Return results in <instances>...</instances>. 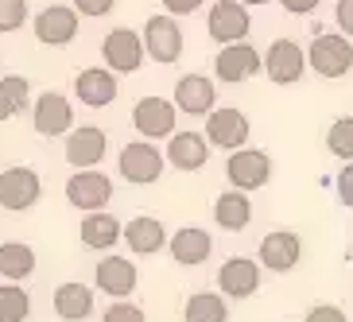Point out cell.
<instances>
[{"instance_id": "obj_1", "label": "cell", "mask_w": 353, "mask_h": 322, "mask_svg": "<svg viewBox=\"0 0 353 322\" xmlns=\"http://www.w3.org/2000/svg\"><path fill=\"white\" fill-rule=\"evenodd\" d=\"M307 63L322 78H345L353 70V43L350 35H319L307 51Z\"/></svg>"}, {"instance_id": "obj_28", "label": "cell", "mask_w": 353, "mask_h": 322, "mask_svg": "<svg viewBox=\"0 0 353 322\" xmlns=\"http://www.w3.org/2000/svg\"><path fill=\"white\" fill-rule=\"evenodd\" d=\"M225 319H229V307L218 291H198L183 307V322H225Z\"/></svg>"}, {"instance_id": "obj_31", "label": "cell", "mask_w": 353, "mask_h": 322, "mask_svg": "<svg viewBox=\"0 0 353 322\" xmlns=\"http://www.w3.org/2000/svg\"><path fill=\"white\" fill-rule=\"evenodd\" d=\"M326 148H330V156L353 163V117H338V121L326 128Z\"/></svg>"}, {"instance_id": "obj_35", "label": "cell", "mask_w": 353, "mask_h": 322, "mask_svg": "<svg viewBox=\"0 0 353 322\" xmlns=\"http://www.w3.org/2000/svg\"><path fill=\"white\" fill-rule=\"evenodd\" d=\"M338 198H342V206H350L353 210V163H345L342 171H338Z\"/></svg>"}, {"instance_id": "obj_23", "label": "cell", "mask_w": 353, "mask_h": 322, "mask_svg": "<svg viewBox=\"0 0 353 322\" xmlns=\"http://www.w3.org/2000/svg\"><path fill=\"white\" fill-rule=\"evenodd\" d=\"M94 311V291L85 283H59L54 288V314L66 322H82Z\"/></svg>"}, {"instance_id": "obj_25", "label": "cell", "mask_w": 353, "mask_h": 322, "mask_svg": "<svg viewBox=\"0 0 353 322\" xmlns=\"http://www.w3.org/2000/svg\"><path fill=\"white\" fill-rule=\"evenodd\" d=\"M82 245L85 249H113L117 241L125 237V225H121V221L113 218V214H85L82 218Z\"/></svg>"}, {"instance_id": "obj_4", "label": "cell", "mask_w": 353, "mask_h": 322, "mask_svg": "<svg viewBox=\"0 0 353 322\" xmlns=\"http://www.w3.org/2000/svg\"><path fill=\"white\" fill-rule=\"evenodd\" d=\"M43 194V183L35 175L32 167H8L4 175H0V206L12 210V214H23V210H32Z\"/></svg>"}, {"instance_id": "obj_18", "label": "cell", "mask_w": 353, "mask_h": 322, "mask_svg": "<svg viewBox=\"0 0 353 322\" xmlns=\"http://www.w3.org/2000/svg\"><path fill=\"white\" fill-rule=\"evenodd\" d=\"M105 148H109V136H105L101 128H94V125L74 128L70 140H66V159H70L74 167L90 171V167H97L105 159Z\"/></svg>"}, {"instance_id": "obj_36", "label": "cell", "mask_w": 353, "mask_h": 322, "mask_svg": "<svg viewBox=\"0 0 353 322\" xmlns=\"http://www.w3.org/2000/svg\"><path fill=\"white\" fill-rule=\"evenodd\" d=\"M113 4H117V0H74L78 16H109Z\"/></svg>"}, {"instance_id": "obj_27", "label": "cell", "mask_w": 353, "mask_h": 322, "mask_svg": "<svg viewBox=\"0 0 353 322\" xmlns=\"http://www.w3.org/2000/svg\"><path fill=\"white\" fill-rule=\"evenodd\" d=\"M35 272V252L23 241H4L0 245V276L4 280H28Z\"/></svg>"}, {"instance_id": "obj_21", "label": "cell", "mask_w": 353, "mask_h": 322, "mask_svg": "<svg viewBox=\"0 0 353 322\" xmlns=\"http://www.w3.org/2000/svg\"><path fill=\"white\" fill-rule=\"evenodd\" d=\"M97 288L105 295H113V299H125L136 288V264L128 256H105L97 264Z\"/></svg>"}, {"instance_id": "obj_16", "label": "cell", "mask_w": 353, "mask_h": 322, "mask_svg": "<svg viewBox=\"0 0 353 322\" xmlns=\"http://www.w3.org/2000/svg\"><path fill=\"white\" fill-rule=\"evenodd\" d=\"M303 256V241L291 233V229H276L260 241V264L272 272H291Z\"/></svg>"}, {"instance_id": "obj_3", "label": "cell", "mask_w": 353, "mask_h": 322, "mask_svg": "<svg viewBox=\"0 0 353 322\" xmlns=\"http://www.w3.org/2000/svg\"><path fill=\"white\" fill-rule=\"evenodd\" d=\"M225 175L229 183H233V190H260L264 183L272 179V159L268 152H260V148H241V152H233L225 163Z\"/></svg>"}, {"instance_id": "obj_34", "label": "cell", "mask_w": 353, "mask_h": 322, "mask_svg": "<svg viewBox=\"0 0 353 322\" xmlns=\"http://www.w3.org/2000/svg\"><path fill=\"white\" fill-rule=\"evenodd\" d=\"M307 322H350V319H345L342 307H334V303H322V307H311V311H307Z\"/></svg>"}, {"instance_id": "obj_8", "label": "cell", "mask_w": 353, "mask_h": 322, "mask_svg": "<svg viewBox=\"0 0 353 322\" xmlns=\"http://www.w3.org/2000/svg\"><path fill=\"white\" fill-rule=\"evenodd\" d=\"M66 198H70V206L85 210V214H101L113 198V179L101 171H78L66 183Z\"/></svg>"}, {"instance_id": "obj_38", "label": "cell", "mask_w": 353, "mask_h": 322, "mask_svg": "<svg viewBox=\"0 0 353 322\" xmlns=\"http://www.w3.org/2000/svg\"><path fill=\"white\" fill-rule=\"evenodd\" d=\"M198 4H202V0H163V8L171 12V16H190Z\"/></svg>"}, {"instance_id": "obj_7", "label": "cell", "mask_w": 353, "mask_h": 322, "mask_svg": "<svg viewBox=\"0 0 353 322\" xmlns=\"http://www.w3.org/2000/svg\"><path fill=\"white\" fill-rule=\"evenodd\" d=\"M144 47L159 66H171L183 59V32H179L175 16H152L144 23Z\"/></svg>"}, {"instance_id": "obj_24", "label": "cell", "mask_w": 353, "mask_h": 322, "mask_svg": "<svg viewBox=\"0 0 353 322\" xmlns=\"http://www.w3.org/2000/svg\"><path fill=\"white\" fill-rule=\"evenodd\" d=\"M210 249H214V241H210L206 229H198V225L179 229L175 237H171V256H175L179 264H187V268L210 260Z\"/></svg>"}, {"instance_id": "obj_17", "label": "cell", "mask_w": 353, "mask_h": 322, "mask_svg": "<svg viewBox=\"0 0 353 322\" xmlns=\"http://www.w3.org/2000/svg\"><path fill=\"white\" fill-rule=\"evenodd\" d=\"M218 288L225 291L229 299H249L252 291L260 288V264L249 256H233L221 264L218 272Z\"/></svg>"}, {"instance_id": "obj_33", "label": "cell", "mask_w": 353, "mask_h": 322, "mask_svg": "<svg viewBox=\"0 0 353 322\" xmlns=\"http://www.w3.org/2000/svg\"><path fill=\"white\" fill-rule=\"evenodd\" d=\"M101 322H148L144 319V311L136 307V303H125V299H117L109 311H105V319Z\"/></svg>"}, {"instance_id": "obj_2", "label": "cell", "mask_w": 353, "mask_h": 322, "mask_svg": "<svg viewBox=\"0 0 353 322\" xmlns=\"http://www.w3.org/2000/svg\"><path fill=\"white\" fill-rule=\"evenodd\" d=\"M101 54H105V66L113 74H136L148 54L144 35H136L132 28H113L101 43Z\"/></svg>"}, {"instance_id": "obj_9", "label": "cell", "mask_w": 353, "mask_h": 322, "mask_svg": "<svg viewBox=\"0 0 353 322\" xmlns=\"http://www.w3.org/2000/svg\"><path fill=\"white\" fill-rule=\"evenodd\" d=\"M252 28V16L245 12V4L241 0H218L214 8H210V20H206V32L214 35L218 43H241L245 35H249Z\"/></svg>"}, {"instance_id": "obj_14", "label": "cell", "mask_w": 353, "mask_h": 322, "mask_svg": "<svg viewBox=\"0 0 353 322\" xmlns=\"http://www.w3.org/2000/svg\"><path fill=\"white\" fill-rule=\"evenodd\" d=\"M74 128V105L66 101L63 94H54V90H47V94L35 97V132L39 136H63Z\"/></svg>"}, {"instance_id": "obj_29", "label": "cell", "mask_w": 353, "mask_h": 322, "mask_svg": "<svg viewBox=\"0 0 353 322\" xmlns=\"http://www.w3.org/2000/svg\"><path fill=\"white\" fill-rule=\"evenodd\" d=\"M28 94H32L28 78L4 74V78H0V121H12L16 113H23V109H28Z\"/></svg>"}, {"instance_id": "obj_40", "label": "cell", "mask_w": 353, "mask_h": 322, "mask_svg": "<svg viewBox=\"0 0 353 322\" xmlns=\"http://www.w3.org/2000/svg\"><path fill=\"white\" fill-rule=\"evenodd\" d=\"M241 4H268V0H241Z\"/></svg>"}, {"instance_id": "obj_10", "label": "cell", "mask_w": 353, "mask_h": 322, "mask_svg": "<svg viewBox=\"0 0 353 322\" xmlns=\"http://www.w3.org/2000/svg\"><path fill=\"white\" fill-rule=\"evenodd\" d=\"M260 66H264V59L256 54L252 43H229V47L218 51V59H214V74L229 85H237V82H245V78H252V74H260Z\"/></svg>"}, {"instance_id": "obj_15", "label": "cell", "mask_w": 353, "mask_h": 322, "mask_svg": "<svg viewBox=\"0 0 353 322\" xmlns=\"http://www.w3.org/2000/svg\"><path fill=\"white\" fill-rule=\"evenodd\" d=\"M74 94H78L82 105H90V109H105V105L117 101V74L109 66H90V70L78 74Z\"/></svg>"}, {"instance_id": "obj_19", "label": "cell", "mask_w": 353, "mask_h": 322, "mask_svg": "<svg viewBox=\"0 0 353 322\" xmlns=\"http://www.w3.org/2000/svg\"><path fill=\"white\" fill-rule=\"evenodd\" d=\"M175 105H179V113H187V117H210V113H214V82L202 78V74H187V78H179Z\"/></svg>"}, {"instance_id": "obj_6", "label": "cell", "mask_w": 353, "mask_h": 322, "mask_svg": "<svg viewBox=\"0 0 353 322\" xmlns=\"http://www.w3.org/2000/svg\"><path fill=\"white\" fill-rule=\"evenodd\" d=\"M163 175V156H159L156 144L148 140H136V144H125L121 152V179L132 183V187H148Z\"/></svg>"}, {"instance_id": "obj_32", "label": "cell", "mask_w": 353, "mask_h": 322, "mask_svg": "<svg viewBox=\"0 0 353 322\" xmlns=\"http://www.w3.org/2000/svg\"><path fill=\"white\" fill-rule=\"evenodd\" d=\"M28 23V0H0V32H20Z\"/></svg>"}, {"instance_id": "obj_20", "label": "cell", "mask_w": 353, "mask_h": 322, "mask_svg": "<svg viewBox=\"0 0 353 322\" xmlns=\"http://www.w3.org/2000/svg\"><path fill=\"white\" fill-rule=\"evenodd\" d=\"M167 159H171V167H179V171H202L206 159H210L206 132H175L171 144H167Z\"/></svg>"}, {"instance_id": "obj_39", "label": "cell", "mask_w": 353, "mask_h": 322, "mask_svg": "<svg viewBox=\"0 0 353 322\" xmlns=\"http://www.w3.org/2000/svg\"><path fill=\"white\" fill-rule=\"evenodd\" d=\"M288 12H295V16H307V12H314L319 8V0H280Z\"/></svg>"}, {"instance_id": "obj_13", "label": "cell", "mask_w": 353, "mask_h": 322, "mask_svg": "<svg viewBox=\"0 0 353 322\" xmlns=\"http://www.w3.org/2000/svg\"><path fill=\"white\" fill-rule=\"evenodd\" d=\"M35 35L47 47H66V43H74V35H78V8H66V4L43 8L35 16Z\"/></svg>"}, {"instance_id": "obj_37", "label": "cell", "mask_w": 353, "mask_h": 322, "mask_svg": "<svg viewBox=\"0 0 353 322\" xmlns=\"http://www.w3.org/2000/svg\"><path fill=\"white\" fill-rule=\"evenodd\" d=\"M334 16H338V28H342V32L353 39V0H338Z\"/></svg>"}, {"instance_id": "obj_5", "label": "cell", "mask_w": 353, "mask_h": 322, "mask_svg": "<svg viewBox=\"0 0 353 322\" xmlns=\"http://www.w3.org/2000/svg\"><path fill=\"white\" fill-rule=\"evenodd\" d=\"M175 121H179V105L167 97H140L132 109V125L140 136L159 140V136H175Z\"/></svg>"}, {"instance_id": "obj_26", "label": "cell", "mask_w": 353, "mask_h": 322, "mask_svg": "<svg viewBox=\"0 0 353 322\" xmlns=\"http://www.w3.org/2000/svg\"><path fill=\"white\" fill-rule=\"evenodd\" d=\"M249 218H252V202L245 198V190H225V194L214 198V221L221 229L237 233V229L249 225Z\"/></svg>"}, {"instance_id": "obj_30", "label": "cell", "mask_w": 353, "mask_h": 322, "mask_svg": "<svg viewBox=\"0 0 353 322\" xmlns=\"http://www.w3.org/2000/svg\"><path fill=\"white\" fill-rule=\"evenodd\" d=\"M32 311V299L20 283H0V322H23Z\"/></svg>"}, {"instance_id": "obj_12", "label": "cell", "mask_w": 353, "mask_h": 322, "mask_svg": "<svg viewBox=\"0 0 353 322\" xmlns=\"http://www.w3.org/2000/svg\"><path fill=\"white\" fill-rule=\"evenodd\" d=\"M206 140L214 148H229V152H241L245 140H249V117L241 109H214L206 117Z\"/></svg>"}, {"instance_id": "obj_22", "label": "cell", "mask_w": 353, "mask_h": 322, "mask_svg": "<svg viewBox=\"0 0 353 322\" xmlns=\"http://www.w3.org/2000/svg\"><path fill=\"white\" fill-rule=\"evenodd\" d=\"M125 241L128 249L136 252V256H152V252H159L167 245V233H163V221L159 218H132L125 225Z\"/></svg>"}, {"instance_id": "obj_11", "label": "cell", "mask_w": 353, "mask_h": 322, "mask_svg": "<svg viewBox=\"0 0 353 322\" xmlns=\"http://www.w3.org/2000/svg\"><path fill=\"white\" fill-rule=\"evenodd\" d=\"M303 66H307V54H303L299 43L291 39H276L264 54V74H268L276 85H295L303 78Z\"/></svg>"}]
</instances>
